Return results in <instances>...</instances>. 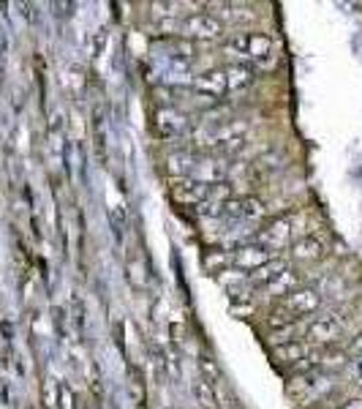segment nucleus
Returning a JSON list of instances; mask_svg holds the SVG:
<instances>
[{
	"label": "nucleus",
	"instance_id": "nucleus-9",
	"mask_svg": "<svg viewBox=\"0 0 362 409\" xmlns=\"http://www.w3.org/2000/svg\"><path fill=\"white\" fill-rule=\"evenodd\" d=\"M193 91H196L199 98H204V101H218V98H224L229 93L224 69H210V71L193 77Z\"/></svg>",
	"mask_w": 362,
	"mask_h": 409
},
{
	"label": "nucleus",
	"instance_id": "nucleus-23",
	"mask_svg": "<svg viewBox=\"0 0 362 409\" xmlns=\"http://www.w3.org/2000/svg\"><path fill=\"white\" fill-rule=\"evenodd\" d=\"M289 341H297L294 322H292V325H286V327H278V330L272 333V344H275V347H280V344H289Z\"/></svg>",
	"mask_w": 362,
	"mask_h": 409
},
{
	"label": "nucleus",
	"instance_id": "nucleus-19",
	"mask_svg": "<svg viewBox=\"0 0 362 409\" xmlns=\"http://www.w3.org/2000/svg\"><path fill=\"white\" fill-rule=\"evenodd\" d=\"M128 396H131V401L136 404V409H144L147 404V390H144V374L131 365L128 368Z\"/></svg>",
	"mask_w": 362,
	"mask_h": 409
},
{
	"label": "nucleus",
	"instance_id": "nucleus-11",
	"mask_svg": "<svg viewBox=\"0 0 362 409\" xmlns=\"http://www.w3.org/2000/svg\"><path fill=\"white\" fill-rule=\"evenodd\" d=\"M229 175L227 164H221L218 158H204V156H199V161H196V167H193V172H191V178L199 183H204V185H216V183H224Z\"/></svg>",
	"mask_w": 362,
	"mask_h": 409
},
{
	"label": "nucleus",
	"instance_id": "nucleus-27",
	"mask_svg": "<svg viewBox=\"0 0 362 409\" xmlns=\"http://www.w3.org/2000/svg\"><path fill=\"white\" fill-rule=\"evenodd\" d=\"M321 358H327L330 365H343L346 363V349H341V352H338V349H327Z\"/></svg>",
	"mask_w": 362,
	"mask_h": 409
},
{
	"label": "nucleus",
	"instance_id": "nucleus-6",
	"mask_svg": "<svg viewBox=\"0 0 362 409\" xmlns=\"http://www.w3.org/2000/svg\"><path fill=\"white\" fill-rule=\"evenodd\" d=\"M292 237H294L292 221H289V219H275V221L265 224V227L254 235V243H259V246L270 248L272 254H275V251L286 248V246L292 243Z\"/></svg>",
	"mask_w": 362,
	"mask_h": 409
},
{
	"label": "nucleus",
	"instance_id": "nucleus-33",
	"mask_svg": "<svg viewBox=\"0 0 362 409\" xmlns=\"http://www.w3.org/2000/svg\"><path fill=\"white\" fill-rule=\"evenodd\" d=\"M166 409H175V407H166Z\"/></svg>",
	"mask_w": 362,
	"mask_h": 409
},
{
	"label": "nucleus",
	"instance_id": "nucleus-5",
	"mask_svg": "<svg viewBox=\"0 0 362 409\" xmlns=\"http://www.w3.org/2000/svg\"><path fill=\"white\" fill-rule=\"evenodd\" d=\"M272 254L270 248H265V246H259V243H245V246H237L231 254H229V265H234V271H245V275L248 273H254L256 268H262V265H267L270 262Z\"/></svg>",
	"mask_w": 362,
	"mask_h": 409
},
{
	"label": "nucleus",
	"instance_id": "nucleus-30",
	"mask_svg": "<svg viewBox=\"0 0 362 409\" xmlns=\"http://www.w3.org/2000/svg\"><path fill=\"white\" fill-rule=\"evenodd\" d=\"M251 309H254L251 303H231V311H234V314H245V311H251Z\"/></svg>",
	"mask_w": 362,
	"mask_h": 409
},
{
	"label": "nucleus",
	"instance_id": "nucleus-21",
	"mask_svg": "<svg viewBox=\"0 0 362 409\" xmlns=\"http://www.w3.org/2000/svg\"><path fill=\"white\" fill-rule=\"evenodd\" d=\"M234 197V188H231V183H216V185H210L207 188V202H213V205H227L229 199Z\"/></svg>",
	"mask_w": 362,
	"mask_h": 409
},
{
	"label": "nucleus",
	"instance_id": "nucleus-14",
	"mask_svg": "<svg viewBox=\"0 0 362 409\" xmlns=\"http://www.w3.org/2000/svg\"><path fill=\"white\" fill-rule=\"evenodd\" d=\"M300 284H303V275H300L297 271H292V268H286V271L280 273V275H275L270 284L265 287V292H267V295H272V298L278 295V298L283 300L286 295H292L294 289H300Z\"/></svg>",
	"mask_w": 362,
	"mask_h": 409
},
{
	"label": "nucleus",
	"instance_id": "nucleus-4",
	"mask_svg": "<svg viewBox=\"0 0 362 409\" xmlns=\"http://www.w3.org/2000/svg\"><path fill=\"white\" fill-rule=\"evenodd\" d=\"M318 306H321V295H318V289L314 287H300V289H294L292 295H286L283 300H280V311H286L289 317L300 319V317H308V314H314L318 311Z\"/></svg>",
	"mask_w": 362,
	"mask_h": 409
},
{
	"label": "nucleus",
	"instance_id": "nucleus-25",
	"mask_svg": "<svg viewBox=\"0 0 362 409\" xmlns=\"http://www.w3.org/2000/svg\"><path fill=\"white\" fill-rule=\"evenodd\" d=\"M106 39H109V30H106V28H101V30H95V33H93V42H90V55L93 57H98V55L106 49Z\"/></svg>",
	"mask_w": 362,
	"mask_h": 409
},
{
	"label": "nucleus",
	"instance_id": "nucleus-16",
	"mask_svg": "<svg viewBox=\"0 0 362 409\" xmlns=\"http://www.w3.org/2000/svg\"><path fill=\"white\" fill-rule=\"evenodd\" d=\"M196 161H199V156H196L193 150L169 153V158H166V172H169V178H191Z\"/></svg>",
	"mask_w": 362,
	"mask_h": 409
},
{
	"label": "nucleus",
	"instance_id": "nucleus-7",
	"mask_svg": "<svg viewBox=\"0 0 362 409\" xmlns=\"http://www.w3.org/2000/svg\"><path fill=\"white\" fill-rule=\"evenodd\" d=\"M207 188L210 185L193 181V178H169V194L178 205L199 208L202 202H207Z\"/></svg>",
	"mask_w": 362,
	"mask_h": 409
},
{
	"label": "nucleus",
	"instance_id": "nucleus-32",
	"mask_svg": "<svg viewBox=\"0 0 362 409\" xmlns=\"http://www.w3.org/2000/svg\"><path fill=\"white\" fill-rule=\"evenodd\" d=\"M360 376H362V361H360Z\"/></svg>",
	"mask_w": 362,
	"mask_h": 409
},
{
	"label": "nucleus",
	"instance_id": "nucleus-10",
	"mask_svg": "<svg viewBox=\"0 0 362 409\" xmlns=\"http://www.w3.org/2000/svg\"><path fill=\"white\" fill-rule=\"evenodd\" d=\"M308 344H316V347H332L335 338L341 336V322L335 319V314H327V317H316L308 325Z\"/></svg>",
	"mask_w": 362,
	"mask_h": 409
},
{
	"label": "nucleus",
	"instance_id": "nucleus-12",
	"mask_svg": "<svg viewBox=\"0 0 362 409\" xmlns=\"http://www.w3.org/2000/svg\"><path fill=\"white\" fill-rule=\"evenodd\" d=\"M224 74H227L229 91H240V88H248V85L256 80V66H254V63H240V60H234V63H229L227 69H224Z\"/></svg>",
	"mask_w": 362,
	"mask_h": 409
},
{
	"label": "nucleus",
	"instance_id": "nucleus-15",
	"mask_svg": "<svg viewBox=\"0 0 362 409\" xmlns=\"http://www.w3.org/2000/svg\"><path fill=\"white\" fill-rule=\"evenodd\" d=\"M292 254H294L297 262H316L324 257V243L314 235H305V237L292 243Z\"/></svg>",
	"mask_w": 362,
	"mask_h": 409
},
{
	"label": "nucleus",
	"instance_id": "nucleus-3",
	"mask_svg": "<svg viewBox=\"0 0 362 409\" xmlns=\"http://www.w3.org/2000/svg\"><path fill=\"white\" fill-rule=\"evenodd\" d=\"M265 216H267V205L262 197H254V194L231 197L224 205V219L229 221H259Z\"/></svg>",
	"mask_w": 362,
	"mask_h": 409
},
{
	"label": "nucleus",
	"instance_id": "nucleus-31",
	"mask_svg": "<svg viewBox=\"0 0 362 409\" xmlns=\"http://www.w3.org/2000/svg\"><path fill=\"white\" fill-rule=\"evenodd\" d=\"M338 409H362V399H349L346 404H341Z\"/></svg>",
	"mask_w": 362,
	"mask_h": 409
},
{
	"label": "nucleus",
	"instance_id": "nucleus-29",
	"mask_svg": "<svg viewBox=\"0 0 362 409\" xmlns=\"http://www.w3.org/2000/svg\"><path fill=\"white\" fill-rule=\"evenodd\" d=\"M55 327L60 330V336H66V311L63 309H55Z\"/></svg>",
	"mask_w": 362,
	"mask_h": 409
},
{
	"label": "nucleus",
	"instance_id": "nucleus-28",
	"mask_svg": "<svg viewBox=\"0 0 362 409\" xmlns=\"http://www.w3.org/2000/svg\"><path fill=\"white\" fill-rule=\"evenodd\" d=\"M346 358H354V361H362V333L357 338H352V344L346 347Z\"/></svg>",
	"mask_w": 362,
	"mask_h": 409
},
{
	"label": "nucleus",
	"instance_id": "nucleus-17",
	"mask_svg": "<svg viewBox=\"0 0 362 409\" xmlns=\"http://www.w3.org/2000/svg\"><path fill=\"white\" fill-rule=\"evenodd\" d=\"M275 358L280 363H300L305 358H311V344L308 341H289V344H280L275 347Z\"/></svg>",
	"mask_w": 362,
	"mask_h": 409
},
{
	"label": "nucleus",
	"instance_id": "nucleus-8",
	"mask_svg": "<svg viewBox=\"0 0 362 409\" xmlns=\"http://www.w3.org/2000/svg\"><path fill=\"white\" fill-rule=\"evenodd\" d=\"M191 123H188V115H182L180 109L175 107H161L155 112V131L164 139H180L188 134Z\"/></svg>",
	"mask_w": 362,
	"mask_h": 409
},
{
	"label": "nucleus",
	"instance_id": "nucleus-2",
	"mask_svg": "<svg viewBox=\"0 0 362 409\" xmlns=\"http://www.w3.org/2000/svg\"><path fill=\"white\" fill-rule=\"evenodd\" d=\"M180 33L182 39H191V42H218L224 39L227 28L213 14H191L180 19Z\"/></svg>",
	"mask_w": 362,
	"mask_h": 409
},
{
	"label": "nucleus",
	"instance_id": "nucleus-22",
	"mask_svg": "<svg viewBox=\"0 0 362 409\" xmlns=\"http://www.w3.org/2000/svg\"><path fill=\"white\" fill-rule=\"evenodd\" d=\"M57 407L60 409H77V396L68 382H57Z\"/></svg>",
	"mask_w": 362,
	"mask_h": 409
},
{
	"label": "nucleus",
	"instance_id": "nucleus-13",
	"mask_svg": "<svg viewBox=\"0 0 362 409\" xmlns=\"http://www.w3.org/2000/svg\"><path fill=\"white\" fill-rule=\"evenodd\" d=\"M286 268H289V262H286L283 257H278V254H275L267 265H262V268H256L254 273H248V275H245V281H248V287H262V289H265L272 278H275V275H280Z\"/></svg>",
	"mask_w": 362,
	"mask_h": 409
},
{
	"label": "nucleus",
	"instance_id": "nucleus-20",
	"mask_svg": "<svg viewBox=\"0 0 362 409\" xmlns=\"http://www.w3.org/2000/svg\"><path fill=\"white\" fill-rule=\"evenodd\" d=\"M196 363H199V371H202V379H204V382H210V385L221 382V376H224V374H221L218 363H216L210 355H204V352H202V355L196 358Z\"/></svg>",
	"mask_w": 362,
	"mask_h": 409
},
{
	"label": "nucleus",
	"instance_id": "nucleus-26",
	"mask_svg": "<svg viewBox=\"0 0 362 409\" xmlns=\"http://www.w3.org/2000/svg\"><path fill=\"white\" fill-rule=\"evenodd\" d=\"M44 401H46V407H55V404H57V382L46 379V385H44Z\"/></svg>",
	"mask_w": 362,
	"mask_h": 409
},
{
	"label": "nucleus",
	"instance_id": "nucleus-18",
	"mask_svg": "<svg viewBox=\"0 0 362 409\" xmlns=\"http://www.w3.org/2000/svg\"><path fill=\"white\" fill-rule=\"evenodd\" d=\"M193 399L202 409H221V399L216 393V385H210L204 379L193 382Z\"/></svg>",
	"mask_w": 362,
	"mask_h": 409
},
{
	"label": "nucleus",
	"instance_id": "nucleus-1",
	"mask_svg": "<svg viewBox=\"0 0 362 409\" xmlns=\"http://www.w3.org/2000/svg\"><path fill=\"white\" fill-rule=\"evenodd\" d=\"M272 46H275V42L267 33H237L224 42V52L240 57V63H251V60L259 63V60L270 57Z\"/></svg>",
	"mask_w": 362,
	"mask_h": 409
},
{
	"label": "nucleus",
	"instance_id": "nucleus-24",
	"mask_svg": "<svg viewBox=\"0 0 362 409\" xmlns=\"http://www.w3.org/2000/svg\"><path fill=\"white\" fill-rule=\"evenodd\" d=\"M229 262V254L227 251H221V248H216L210 257H204V265L210 268V271H221L224 273V265Z\"/></svg>",
	"mask_w": 362,
	"mask_h": 409
}]
</instances>
